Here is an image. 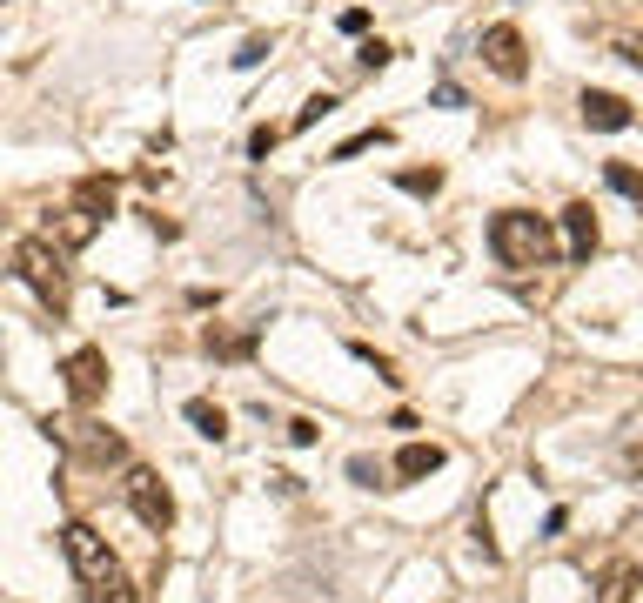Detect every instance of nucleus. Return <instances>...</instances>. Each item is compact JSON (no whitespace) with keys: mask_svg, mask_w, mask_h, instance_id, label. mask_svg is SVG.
<instances>
[{"mask_svg":"<svg viewBox=\"0 0 643 603\" xmlns=\"http://www.w3.org/2000/svg\"><path fill=\"white\" fill-rule=\"evenodd\" d=\"M61 550H67V570L88 590V603H134L128 570H121V557L108 550V536H94V523H67Z\"/></svg>","mask_w":643,"mask_h":603,"instance_id":"1","label":"nucleus"},{"mask_svg":"<svg viewBox=\"0 0 643 603\" xmlns=\"http://www.w3.org/2000/svg\"><path fill=\"white\" fill-rule=\"evenodd\" d=\"M489 248H496L503 268H543L556 255V228H550V215L503 208V215H489Z\"/></svg>","mask_w":643,"mask_h":603,"instance_id":"2","label":"nucleus"},{"mask_svg":"<svg viewBox=\"0 0 643 603\" xmlns=\"http://www.w3.org/2000/svg\"><path fill=\"white\" fill-rule=\"evenodd\" d=\"M14 275H21V282L41 295L54 315H67V289H74V275H67V248H54L47 235H27V242L14 248Z\"/></svg>","mask_w":643,"mask_h":603,"instance_id":"3","label":"nucleus"},{"mask_svg":"<svg viewBox=\"0 0 643 603\" xmlns=\"http://www.w3.org/2000/svg\"><path fill=\"white\" fill-rule=\"evenodd\" d=\"M114 215V181L108 175H81L74 181V208H67V222H61V248H81L94 242V228Z\"/></svg>","mask_w":643,"mask_h":603,"instance_id":"4","label":"nucleus"},{"mask_svg":"<svg viewBox=\"0 0 643 603\" xmlns=\"http://www.w3.org/2000/svg\"><path fill=\"white\" fill-rule=\"evenodd\" d=\"M121 496H128L134 523H148L155 536L175 530V496H168V483H161L155 469H141V463H134V469H128V483H121Z\"/></svg>","mask_w":643,"mask_h":603,"instance_id":"5","label":"nucleus"},{"mask_svg":"<svg viewBox=\"0 0 643 603\" xmlns=\"http://www.w3.org/2000/svg\"><path fill=\"white\" fill-rule=\"evenodd\" d=\"M61 382H67V402H74V409H94V402L108 396V356H101V349H74V356L61 362Z\"/></svg>","mask_w":643,"mask_h":603,"instance_id":"6","label":"nucleus"},{"mask_svg":"<svg viewBox=\"0 0 643 603\" xmlns=\"http://www.w3.org/2000/svg\"><path fill=\"white\" fill-rule=\"evenodd\" d=\"M483 61H489V74L523 81V74H530V47H523V34H516L510 21H503V27H489V34H483Z\"/></svg>","mask_w":643,"mask_h":603,"instance_id":"7","label":"nucleus"},{"mask_svg":"<svg viewBox=\"0 0 643 603\" xmlns=\"http://www.w3.org/2000/svg\"><path fill=\"white\" fill-rule=\"evenodd\" d=\"M577 114H583V128H603V134H623L637 114H630V101L623 94H610V88H583L577 94Z\"/></svg>","mask_w":643,"mask_h":603,"instance_id":"8","label":"nucleus"},{"mask_svg":"<svg viewBox=\"0 0 643 603\" xmlns=\"http://www.w3.org/2000/svg\"><path fill=\"white\" fill-rule=\"evenodd\" d=\"M637 583H643V570L630 557H610L597 570V603H637Z\"/></svg>","mask_w":643,"mask_h":603,"instance_id":"9","label":"nucleus"},{"mask_svg":"<svg viewBox=\"0 0 643 603\" xmlns=\"http://www.w3.org/2000/svg\"><path fill=\"white\" fill-rule=\"evenodd\" d=\"M563 235H570V262H590V255H597V215H590V201H570V208H563Z\"/></svg>","mask_w":643,"mask_h":603,"instance_id":"10","label":"nucleus"},{"mask_svg":"<svg viewBox=\"0 0 643 603\" xmlns=\"http://www.w3.org/2000/svg\"><path fill=\"white\" fill-rule=\"evenodd\" d=\"M436 469H443V449L436 443H402V456H396L402 483H422V476H436Z\"/></svg>","mask_w":643,"mask_h":603,"instance_id":"11","label":"nucleus"},{"mask_svg":"<svg viewBox=\"0 0 643 603\" xmlns=\"http://www.w3.org/2000/svg\"><path fill=\"white\" fill-rule=\"evenodd\" d=\"M181 416H188V423H195V436H208V443H222V436H228V409H222V402H208V396H195Z\"/></svg>","mask_w":643,"mask_h":603,"instance_id":"12","label":"nucleus"},{"mask_svg":"<svg viewBox=\"0 0 643 603\" xmlns=\"http://www.w3.org/2000/svg\"><path fill=\"white\" fill-rule=\"evenodd\" d=\"M396 188L402 195H443V168H402Z\"/></svg>","mask_w":643,"mask_h":603,"instance_id":"13","label":"nucleus"},{"mask_svg":"<svg viewBox=\"0 0 643 603\" xmlns=\"http://www.w3.org/2000/svg\"><path fill=\"white\" fill-rule=\"evenodd\" d=\"M255 322H248V329H235V335H222V329H208V349H215V356H248V349H255Z\"/></svg>","mask_w":643,"mask_h":603,"instance_id":"14","label":"nucleus"},{"mask_svg":"<svg viewBox=\"0 0 643 603\" xmlns=\"http://www.w3.org/2000/svg\"><path fill=\"white\" fill-rule=\"evenodd\" d=\"M603 175H610V188H617L623 201H637V208H643V175H637V168H630V161H610Z\"/></svg>","mask_w":643,"mask_h":603,"instance_id":"15","label":"nucleus"},{"mask_svg":"<svg viewBox=\"0 0 643 603\" xmlns=\"http://www.w3.org/2000/svg\"><path fill=\"white\" fill-rule=\"evenodd\" d=\"M268 54H275V41H268V34H248V41L235 47V67H242V74H248V67H262Z\"/></svg>","mask_w":643,"mask_h":603,"instance_id":"16","label":"nucleus"},{"mask_svg":"<svg viewBox=\"0 0 643 603\" xmlns=\"http://www.w3.org/2000/svg\"><path fill=\"white\" fill-rule=\"evenodd\" d=\"M349 476L362 483V490H389V483H382L389 469H382V463H369V456H355V463H349Z\"/></svg>","mask_w":643,"mask_h":603,"instance_id":"17","label":"nucleus"},{"mask_svg":"<svg viewBox=\"0 0 643 603\" xmlns=\"http://www.w3.org/2000/svg\"><path fill=\"white\" fill-rule=\"evenodd\" d=\"M382 141H389V128H369V134H355V141H342V148H335V161H355L362 148H382Z\"/></svg>","mask_w":643,"mask_h":603,"instance_id":"18","label":"nucleus"},{"mask_svg":"<svg viewBox=\"0 0 643 603\" xmlns=\"http://www.w3.org/2000/svg\"><path fill=\"white\" fill-rule=\"evenodd\" d=\"M322 114H335V94H309V101H302V114H295V128H315Z\"/></svg>","mask_w":643,"mask_h":603,"instance_id":"19","label":"nucleus"},{"mask_svg":"<svg viewBox=\"0 0 643 603\" xmlns=\"http://www.w3.org/2000/svg\"><path fill=\"white\" fill-rule=\"evenodd\" d=\"M275 141H282V128H268V121H262V128L248 134V155H255V161H268V148H275Z\"/></svg>","mask_w":643,"mask_h":603,"instance_id":"20","label":"nucleus"},{"mask_svg":"<svg viewBox=\"0 0 643 603\" xmlns=\"http://www.w3.org/2000/svg\"><path fill=\"white\" fill-rule=\"evenodd\" d=\"M355 61H362V67H369V74H376V67H389V61H396V47L369 41V47H362V54H355Z\"/></svg>","mask_w":643,"mask_h":603,"instance_id":"21","label":"nucleus"},{"mask_svg":"<svg viewBox=\"0 0 643 603\" xmlns=\"http://www.w3.org/2000/svg\"><path fill=\"white\" fill-rule=\"evenodd\" d=\"M289 443H295V449H309V443H322V429H315L309 416H295V423H289Z\"/></svg>","mask_w":643,"mask_h":603,"instance_id":"22","label":"nucleus"},{"mask_svg":"<svg viewBox=\"0 0 643 603\" xmlns=\"http://www.w3.org/2000/svg\"><path fill=\"white\" fill-rule=\"evenodd\" d=\"M342 34H369V7H349V14H342Z\"/></svg>","mask_w":643,"mask_h":603,"instance_id":"23","label":"nucleus"},{"mask_svg":"<svg viewBox=\"0 0 643 603\" xmlns=\"http://www.w3.org/2000/svg\"><path fill=\"white\" fill-rule=\"evenodd\" d=\"M617 54H623V61H630V67H643V34H630V41H617Z\"/></svg>","mask_w":643,"mask_h":603,"instance_id":"24","label":"nucleus"}]
</instances>
